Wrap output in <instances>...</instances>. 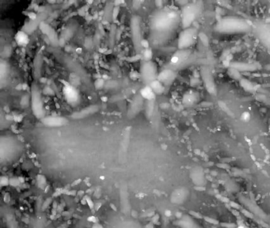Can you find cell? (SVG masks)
<instances>
[{
    "label": "cell",
    "mask_w": 270,
    "mask_h": 228,
    "mask_svg": "<svg viewBox=\"0 0 270 228\" xmlns=\"http://www.w3.org/2000/svg\"><path fill=\"white\" fill-rule=\"evenodd\" d=\"M181 25L180 10L176 6H167L155 10L150 18V44L158 47L171 38Z\"/></svg>",
    "instance_id": "cell-1"
},
{
    "label": "cell",
    "mask_w": 270,
    "mask_h": 228,
    "mask_svg": "<svg viewBox=\"0 0 270 228\" xmlns=\"http://www.w3.org/2000/svg\"><path fill=\"white\" fill-rule=\"evenodd\" d=\"M251 25L243 17L239 16H225L221 17L215 25V30L223 34H237L247 33Z\"/></svg>",
    "instance_id": "cell-2"
},
{
    "label": "cell",
    "mask_w": 270,
    "mask_h": 228,
    "mask_svg": "<svg viewBox=\"0 0 270 228\" xmlns=\"http://www.w3.org/2000/svg\"><path fill=\"white\" fill-rule=\"evenodd\" d=\"M202 2H191L185 4L180 10L181 25L183 29L193 26L194 21L201 16L203 11Z\"/></svg>",
    "instance_id": "cell-3"
},
{
    "label": "cell",
    "mask_w": 270,
    "mask_h": 228,
    "mask_svg": "<svg viewBox=\"0 0 270 228\" xmlns=\"http://www.w3.org/2000/svg\"><path fill=\"white\" fill-rule=\"evenodd\" d=\"M30 105L32 112L36 118L41 120L45 117V110H44V104H43L41 92L36 81L31 84Z\"/></svg>",
    "instance_id": "cell-4"
},
{
    "label": "cell",
    "mask_w": 270,
    "mask_h": 228,
    "mask_svg": "<svg viewBox=\"0 0 270 228\" xmlns=\"http://www.w3.org/2000/svg\"><path fill=\"white\" fill-rule=\"evenodd\" d=\"M142 20L139 15H132L130 19V32L132 36V41L134 46L135 51L137 54L141 55L143 52L142 47V41H143V36H142Z\"/></svg>",
    "instance_id": "cell-5"
},
{
    "label": "cell",
    "mask_w": 270,
    "mask_h": 228,
    "mask_svg": "<svg viewBox=\"0 0 270 228\" xmlns=\"http://www.w3.org/2000/svg\"><path fill=\"white\" fill-rule=\"evenodd\" d=\"M197 37L198 30L195 27L192 26L187 29H183L178 38V49H189L197 42Z\"/></svg>",
    "instance_id": "cell-6"
},
{
    "label": "cell",
    "mask_w": 270,
    "mask_h": 228,
    "mask_svg": "<svg viewBox=\"0 0 270 228\" xmlns=\"http://www.w3.org/2000/svg\"><path fill=\"white\" fill-rule=\"evenodd\" d=\"M157 66L153 61H143L140 63V76L145 85H150L158 78Z\"/></svg>",
    "instance_id": "cell-7"
},
{
    "label": "cell",
    "mask_w": 270,
    "mask_h": 228,
    "mask_svg": "<svg viewBox=\"0 0 270 228\" xmlns=\"http://www.w3.org/2000/svg\"><path fill=\"white\" fill-rule=\"evenodd\" d=\"M192 56H193V53H192L191 50L178 49L171 56L169 67H166L171 68V69L174 70V71H176L177 69L182 68V67H184L185 66L187 65V63L189 62Z\"/></svg>",
    "instance_id": "cell-8"
},
{
    "label": "cell",
    "mask_w": 270,
    "mask_h": 228,
    "mask_svg": "<svg viewBox=\"0 0 270 228\" xmlns=\"http://www.w3.org/2000/svg\"><path fill=\"white\" fill-rule=\"evenodd\" d=\"M20 148V142L16 137L11 135H6L1 137V158L2 161L4 158L11 156L12 151H17Z\"/></svg>",
    "instance_id": "cell-9"
},
{
    "label": "cell",
    "mask_w": 270,
    "mask_h": 228,
    "mask_svg": "<svg viewBox=\"0 0 270 228\" xmlns=\"http://www.w3.org/2000/svg\"><path fill=\"white\" fill-rule=\"evenodd\" d=\"M200 75L205 90L210 94H216V85L211 69L207 66H202L200 69Z\"/></svg>",
    "instance_id": "cell-10"
},
{
    "label": "cell",
    "mask_w": 270,
    "mask_h": 228,
    "mask_svg": "<svg viewBox=\"0 0 270 228\" xmlns=\"http://www.w3.org/2000/svg\"><path fill=\"white\" fill-rule=\"evenodd\" d=\"M79 27V21L76 19H71L66 26L62 29L61 33L59 36V46H64L73 37Z\"/></svg>",
    "instance_id": "cell-11"
},
{
    "label": "cell",
    "mask_w": 270,
    "mask_h": 228,
    "mask_svg": "<svg viewBox=\"0 0 270 228\" xmlns=\"http://www.w3.org/2000/svg\"><path fill=\"white\" fill-rule=\"evenodd\" d=\"M63 94L67 103L71 106H79L81 101L80 94L76 87L70 84L64 83L63 86Z\"/></svg>",
    "instance_id": "cell-12"
},
{
    "label": "cell",
    "mask_w": 270,
    "mask_h": 228,
    "mask_svg": "<svg viewBox=\"0 0 270 228\" xmlns=\"http://www.w3.org/2000/svg\"><path fill=\"white\" fill-rule=\"evenodd\" d=\"M48 10H43L40 11L38 14H36L35 17H31L29 20L26 22H25L24 25L21 28V30L25 32L27 34H30L33 33L36 29L37 27L40 26V23L42 21H44L45 18L48 17Z\"/></svg>",
    "instance_id": "cell-13"
},
{
    "label": "cell",
    "mask_w": 270,
    "mask_h": 228,
    "mask_svg": "<svg viewBox=\"0 0 270 228\" xmlns=\"http://www.w3.org/2000/svg\"><path fill=\"white\" fill-rule=\"evenodd\" d=\"M144 101L145 100L142 98L140 94H135L129 103L128 110H127V116L129 118L132 119L137 116V114L141 111L144 107Z\"/></svg>",
    "instance_id": "cell-14"
},
{
    "label": "cell",
    "mask_w": 270,
    "mask_h": 228,
    "mask_svg": "<svg viewBox=\"0 0 270 228\" xmlns=\"http://www.w3.org/2000/svg\"><path fill=\"white\" fill-rule=\"evenodd\" d=\"M230 67L238 72H253L260 68V64L254 61H234L231 63Z\"/></svg>",
    "instance_id": "cell-15"
},
{
    "label": "cell",
    "mask_w": 270,
    "mask_h": 228,
    "mask_svg": "<svg viewBox=\"0 0 270 228\" xmlns=\"http://www.w3.org/2000/svg\"><path fill=\"white\" fill-rule=\"evenodd\" d=\"M39 29L42 32L43 34H44L47 36L48 40H49L50 44H52L53 47L59 46V36L57 35L55 29L52 28L46 21H42L40 23Z\"/></svg>",
    "instance_id": "cell-16"
},
{
    "label": "cell",
    "mask_w": 270,
    "mask_h": 228,
    "mask_svg": "<svg viewBox=\"0 0 270 228\" xmlns=\"http://www.w3.org/2000/svg\"><path fill=\"white\" fill-rule=\"evenodd\" d=\"M177 75L178 74H177L176 71L168 68V67H165L164 69L159 72L157 79L159 82H161L165 86H170L174 82Z\"/></svg>",
    "instance_id": "cell-17"
},
{
    "label": "cell",
    "mask_w": 270,
    "mask_h": 228,
    "mask_svg": "<svg viewBox=\"0 0 270 228\" xmlns=\"http://www.w3.org/2000/svg\"><path fill=\"white\" fill-rule=\"evenodd\" d=\"M40 121L43 125L50 128L64 126L68 123V120L66 117H60V116H45Z\"/></svg>",
    "instance_id": "cell-18"
},
{
    "label": "cell",
    "mask_w": 270,
    "mask_h": 228,
    "mask_svg": "<svg viewBox=\"0 0 270 228\" xmlns=\"http://www.w3.org/2000/svg\"><path fill=\"white\" fill-rule=\"evenodd\" d=\"M200 101V94L195 90L186 91L182 97V104L186 107H193Z\"/></svg>",
    "instance_id": "cell-19"
},
{
    "label": "cell",
    "mask_w": 270,
    "mask_h": 228,
    "mask_svg": "<svg viewBox=\"0 0 270 228\" xmlns=\"http://www.w3.org/2000/svg\"><path fill=\"white\" fill-rule=\"evenodd\" d=\"M99 109V106L98 105H91L87 107H85L84 109L76 111L71 114V117L72 119L75 120H80L82 118H86L89 116L92 115L94 113H97Z\"/></svg>",
    "instance_id": "cell-20"
},
{
    "label": "cell",
    "mask_w": 270,
    "mask_h": 228,
    "mask_svg": "<svg viewBox=\"0 0 270 228\" xmlns=\"http://www.w3.org/2000/svg\"><path fill=\"white\" fill-rule=\"evenodd\" d=\"M42 52L40 50H38L35 55L33 60V77L36 81L39 80L41 76V69H42Z\"/></svg>",
    "instance_id": "cell-21"
},
{
    "label": "cell",
    "mask_w": 270,
    "mask_h": 228,
    "mask_svg": "<svg viewBox=\"0 0 270 228\" xmlns=\"http://www.w3.org/2000/svg\"><path fill=\"white\" fill-rule=\"evenodd\" d=\"M10 72V67L7 61L4 59H1L0 60V81H1V86H3L4 82L7 79L8 75Z\"/></svg>",
    "instance_id": "cell-22"
},
{
    "label": "cell",
    "mask_w": 270,
    "mask_h": 228,
    "mask_svg": "<svg viewBox=\"0 0 270 228\" xmlns=\"http://www.w3.org/2000/svg\"><path fill=\"white\" fill-rule=\"evenodd\" d=\"M139 94L141 95V97L144 98V100H146L147 102H149V101H155V97H156V94H155L152 89L150 87L149 85H145L144 86H143L141 89L140 90V92Z\"/></svg>",
    "instance_id": "cell-23"
},
{
    "label": "cell",
    "mask_w": 270,
    "mask_h": 228,
    "mask_svg": "<svg viewBox=\"0 0 270 228\" xmlns=\"http://www.w3.org/2000/svg\"><path fill=\"white\" fill-rule=\"evenodd\" d=\"M14 40H15V42L17 43L18 46L25 47L29 42V34H27L25 32L22 30L17 31V33L14 36Z\"/></svg>",
    "instance_id": "cell-24"
},
{
    "label": "cell",
    "mask_w": 270,
    "mask_h": 228,
    "mask_svg": "<svg viewBox=\"0 0 270 228\" xmlns=\"http://www.w3.org/2000/svg\"><path fill=\"white\" fill-rule=\"evenodd\" d=\"M192 179H193V181L197 186L203 185L205 178L204 172L201 170V168L194 169V170H193L192 172Z\"/></svg>",
    "instance_id": "cell-25"
},
{
    "label": "cell",
    "mask_w": 270,
    "mask_h": 228,
    "mask_svg": "<svg viewBox=\"0 0 270 228\" xmlns=\"http://www.w3.org/2000/svg\"><path fill=\"white\" fill-rule=\"evenodd\" d=\"M239 84L242 86V88L247 92L253 93L257 90V86L253 83V82L246 79V78H242L240 79Z\"/></svg>",
    "instance_id": "cell-26"
},
{
    "label": "cell",
    "mask_w": 270,
    "mask_h": 228,
    "mask_svg": "<svg viewBox=\"0 0 270 228\" xmlns=\"http://www.w3.org/2000/svg\"><path fill=\"white\" fill-rule=\"evenodd\" d=\"M178 225L182 228H197V226L194 222L191 215H184L178 221Z\"/></svg>",
    "instance_id": "cell-27"
},
{
    "label": "cell",
    "mask_w": 270,
    "mask_h": 228,
    "mask_svg": "<svg viewBox=\"0 0 270 228\" xmlns=\"http://www.w3.org/2000/svg\"><path fill=\"white\" fill-rule=\"evenodd\" d=\"M150 87L152 89L155 94L156 95H160V94H163L165 91V86L161 83L159 82L158 79L153 81L151 84L149 85Z\"/></svg>",
    "instance_id": "cell-28"
},
{
    "label": "cell",
    "mask_w": 270,
    "mask_h": 228,
    "mask_svg": "<svg viewBox=\"0 0 270 228\" xmlns=\"http://www.w3.org/2000/svg\"><path fill=\"white\" fill-rule=\"evenodd\" d=\"M128 82V80L126 79H124V80H110L106 82V86H105V88L106 89H115L118 88L121 85L126 84V83Z\"/></svg>",
    "instance_id": "cell-29"
},
{
    "label": "cell",
    "mask_w": 270,
    "mask_h": 228,
    "mask_svg": "<svg viewBox=\"0 0 270 228\" xmlns=\"http://www.w3.org/2000/svg\"><path fill=\"white\" fill-rule=\"evenodd\" d=\"M154 108H155V101H149L146 103L145 108V115L148 119L151 118L153 115Z\"/></svg>",
    "instance_id": "cell-30"
},
{
    "label": "cell",
    "mask_w": 270,
    "mask_h": 228,
    "mask_svg": "<svg viewBox=\"0 0 270 228\" xmlns=\"http://www.w3.org/2000/svg\"><path fill=\"white\" fill-rule=\"evenodd\" d=\"M140 56L143 58L144 61H151L152 60V56H153V52H152V48H145L143 50L141 55Z\"/></svg>",
    "instance_id": "cell-31"
},
{
    "label": "cell",
    "mask_w": 270,
    "mask_h": 228,
    "mask_svg": "<svg viewBox=\"0 0 270 228\" xmlns=\"http://www.w3.org/2000/svg\"><path fill=\"white\" fill-rule=\"evenodd\" d=\"M116 33H117V28H116L115 25H112L111 29H110V33H109V44H110V47H113L114 45V43H115V37H116Z\"/></svg>",
    "instance_id": "cell-32"
},
{
    "label": "cell",
    "mask_w": 270,
    "mask_h": 228,
    "mask_svg": "<svg viewBox=\"0 0 270 228\" xmlns=\"http://www.w3.org/2000/svg\"><path fill=\"white\" fill-rule=\"evenodd\" d=\"M11 52H12V49H11V47L7 45V46H5L4 47L3 50H2V59H6V58L10 57V55H11Z\"/></svg>",
    "instance_id": "cell-33"
},
{
    "label": "cell",
    "mask_w": 270,
    "mask_h": 228,
    "mask_svg": "<svg viewBox=\"0 0 270 228\" xmlns=\"http://www.w3.org/2000/svg\"><path fill=\"white\" fill-rule=\"evenodd\" d=\"M105 86H106V82L102 79H96L95 82H94V86H95V88L97 90H101L102 88H105Z\"/></svg>",
    "instance_id": "cell-34"
},
{
    "label": "cell",
    "mask_w": 270,
    "mask_h": 228,
    "mask_svg": "<svg viewBox=\"0 0 270 228\" xmlns=\"http://www.w3.org/2000/svg\"><path fill=\"white\" fill-rule=\"evenodd\" d=\"M228 73H229V75H230L231 77H232V78H234V79H238V80H240V79H242V78H239V77H238V76H241L239 74L240 72H238V71H236V70L234 69V68H231V67H230V68H229V70H228Z\"/></svg>",
    "instance_id": "cell-35"
},
{
    "label": "cell",
    "mask_w": 270,
    "mask_h": 228,
    "mask_svg": "<svg viewBox=\"0 0 270 228\" xmlns=\"http://www.w3.org/2000/svg\"><path fill=\"white\" fill-rule=\"evenodd\" d=\"M119 11H120V6H115L113 7V13H112V19H113V21H116L117 20V16L119 14Z\"/></svg>",
    "instance_id": "cell-36"
},
{
    "label": "cell",
    "mask_w": 270,
    "mask_h": 228,
    "mask_svg": "<svg viewBox=\"0 0 270 228\" xmlns=\"http://www.w3.org/2000/svg\"><path fill=\"white\" fill-rule=\"evenodd\" d=\"M204 220L206 221L207 222L210 223V224H212V225H219V222L217 219L214 218H212V217H209V216H206V217H204Z\"/></svg>",
    "instance_id": "cell-37"
},
{
    "label": "cell",
    "mask_w": 270,
    "mask_h": 228,
    "mask_svg": "<svg viewBox=\"0 0 270 228\" xmlns=\"http://www.w3.org/2000/svg\"><path fill=\"white\" fill-rule=\"evenodd\" d=\"M29 102H30V97L28 96L27 94H25L21 100V106H23V107L27 106Z\"/></svg>",
    "instance_id": "cell-38"
},
{
    "label": "cell",
    "mask_w": 270,
    "mask_h": 228,
    "mask_svg": "<svg viewBox=\"0 0 270 228\" xmlns=\"http://www.w3.org/2000/svg\"><path fill=\"white\" fill-rule=\"evenodd\" d=\"M241 211L246 217H247V218H249V219L254 218V215H253V214L249 210H247V209H241Z\"/></svg>",
    "instance_id": "cell-39"
},
{
    "label": "cell",
    "mask_w": 270,
    "mask_h": 228,
    "mask_svg": "<svg viewBox=\"0 0 270 228\" xmlns=\"http://www.w3.org/2000/svg\"><path fill=\"white\" fill-rule=\"evenodd\" d=\"M36 180H37V183L39 184V186H40V188H42V186L45 185V178H44V176L38 175Z\"/></svg>",
    "instance_id": "cell-40"
},
{
    "label": "cell",
    "mask_w": 270,
    "mask_h": 228,
    "mask_svg": "<svg viewBox=\"0 0 270 228\" xmlns=\"http://www.w3.org/2000/svg\"><path fill=\"white\" fill-rule=\"evenodd\" d=\"M0 184H1V186H2V187L8 185L10 184V180H9V178H8L7 177L2 176V178H1V180H0Z\"/></svg>",
    "instance_id": "cell-41"
},
{
    "label": "cell",
    "mask_w": 270,
    "mask_h": 228,
    "mask_svg": "<svg viewBox=\"0 0 270 228\" xmlns=\"http://www.w3.org/2000/svg\"><path fill=\"white\" fill-rule=\"evenodd\" d=\"M221 226L224 228H237V225L235 223H233V222H222L220 223Z\"/></svg>",
    "instance_id": "cell-42"
},
{
    "label": "cell",
    "mask_w": 270,
    "mask_h": 228,
    "mask_svg": "<svg viewBox=\"0 0 270 228\" xmlns=\"http://www.w3.org/2000/svg\"><path fill=\"white\" fill-rule=\"evenodd\" d=\"M229 204L231 207V208L234 209V210H241V206L238 203H236V202L230 201L229 202Z\"/></svg>",
    "instance_id": "cell-43"
},
{
    "label": "cell",
    "mask_w": 270,
    "mask_h": 228,
    "mask_svg": "<svg viewBox=\"0 0 270 228\" xmlns=\"http://www.w3.org/2000/svg\"><path fill=\"white\" fill-rule=\"evenodd\" d=\"M189 215H191V217H193V218H195V219L203 218V216H202V215H201L199 212H197V211H190Z\"/></svg>",
    "instance_id": "cell-44"
},
{
    "label": "cell",
    "mask_w": 270,
    "mask_h": 228,
    "mask_svg": "<svg viewBox=\"0 0 270 228\" xmlns=\"http://www.w3.org/2000/svg\"><path fill=\"white\" fill-rule=\"evenodd\" d=\"M44 93L45 94H47V95H51V94H54L52 89L51 87H49V86H46L45 87V89L44 90Z\"/></svg>",
    "instance_id": "cell-45"
},
{
    "label": "cell",
    "mask_w": 270,
    "mask_h": 228,
    "mask_svg": "<svg viewBox=\"0 0 270 228\" xmlns=\"http://www.w3.org/2000/svg\"><path fill=\"white\" fill-rule=\"evenodd\" d=\"M86 203H87V204L89 205V207H90L91 209H93V207H94V204L93 203L92 200L90 199V197H86Z\"/></svg>",
    "instance_id": "cell-46"
},
{
    "label": "cell",
    "mask_w": 270,
    "mask_h": 228,
    "mask_svg": "<svg viewBox=\"0 0 270 228\" xmlns=\"http://www.w3.org/2000/svg\"><path fill=\"white\" fill-rule=\"evenodd\" d=\"M242 120H243V121H248V120L249 119V113H242Z\"/></svg>",
    "instance_id": "cell-47"
},
{
    "label": "cell",
    "mask_w": 270,
    "mask_h": 228,
    "mask_svg": "<svg viewBox=\"0 0 270 228\" xmlns=\"http://www.w3.org/2000/svg\"><path fill=\"white\" fill-rule=\"evenodd\" d=\"M51 202H52V200L50 199V198L49 199L47 200L46 201H45V203L44 204V205H43V209H45L47 207H48V206H49L50 203H51Z\"/></svg>",
    "instance_id": "cell-48"
},
{
    "label": "cell",
    "mask_w": 270,
    "mask_h": 228,
    "mask_svg": "<svg viewBox=\"0 0 270 228\" xmlns=\"http://www.w3.org/2000/svg\"><path fill=\"white\" fill-rule=\"evenodd\" d=\"M88 220L92 222H98V219L96 218L95 216H91L90 218H88Z\"/></svg>",
    "instance_id": "cell-49"
},
{
    "label": "cell",
    "mask_w": 270,
    "mask_h": 228,
    "mask_svg": "<svg viewBox=\"0 0 270 228\" xmlns=\"http://www.w3.org/2000/svg\"><path fill=\"white\" fill-rule=\"evenodd\" d=\"M237 228H249V227H248L246 225L244 224V223H242H242H239V224L238 225Z\"/></svg>",
    "instance_id": "cell-50"
},
{
    "label": "cell",
    "mask_w": 270,
    "mask_h": 228,
    "mask_svg": "<svg viewBox=\"0 0 270 228\" xmlns=\"http://www.w3.org/2000/svg\"><path fill=\"white\" fill-rule=\"evenodd\" d=\"M159 216L158 215H154V217H153V219H152V222H157L158 220H159Z\"/></svg>",
    "instance_id": "cell-51"
},
{
    "label": "cell",
    "mask_w": 270,
    "mask_h": 228,
    "mask_svg": "<svg viewBox=\"0 0 270 228\" xmlns=\"http://www.w3.org/2000/svg\"><path fill=\"white\" fill-rule=\"evenodd\" d=\"M165 214H166V215H167V216H171V211H166Z\"/></svg>",
    "instance_id": "cell-52"
},
{
    "label": "cell",
    "mask_w": 270,
    "mask_h": 228,
    "mask_svg": "<svg viewBox=\"0 0 270 228\" xmlns=\"http://www.w3.org/2000/svg\"><path fill=\"white\" fill-rule=\"evenodd\" d=\"M145 228H153V225L152 223H149V224L145 226Z\"/></svg>",
    "instance_id": "cell-53"
},
{
    "label": "cell",
    "mask_w": 270,
    "mask_h": 228,
    "mask_svg": "<svg viewBox=\"0 0 270 228\" xmlns=\"http://www.w3.org/2000/svg\"><path fill=\"white\" fill-rule=\"evenodd\" d=\"M268 12H269V13H270V8H269V10H268Z\"/></svg>",
    "instance_id": "cell-54"
},
{
    "label": "cell",
    "mask_w": 270,
    "mask_h": 228,
    "mask_svg": "<svg viewBox=\"0 0 270 228\" xmlns=\"http://www.w3.org/2000/svg\"><path fill=\"white\" fill-rule=\"evenodd\" d=\"M100 228H102V227H100Z\"/></svg>",
    "instance_id": "cell-55"
}]
</instances>
